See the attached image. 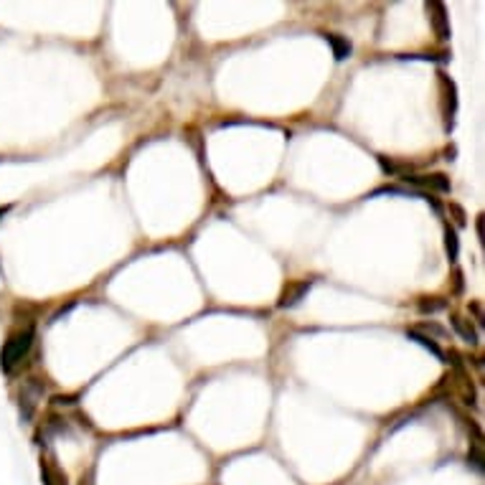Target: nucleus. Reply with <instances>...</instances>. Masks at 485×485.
I'll return each mask as SVG.
<instances>
[{
	"instance_id": "f257e3e1",
	"label": "nucleus",
	"mask_w": 485,
	"mask_h": 485,
	"mask_svg": "<svg viewBox=\"0 0 485 485\" xmlns=\"http://www.w3.org/2000/svg\"><path fill=\"white\" fill-rule=\"evenodd\" d=\"M34 346V328H26V330H18L16 335H11L0 351V369L6 371V374H13L21 361L26 358V353L31 351Z\"/></svg>"
},
{
	"instance_id": "f03ea898",
	"label": "nucleus",
	"mask_w": 485,
	"mask_h": 485,
	"mask_svg": "<svg viewBox=\"0 0 485 485\" xmlns=\"http://www.w3.org/2000/svg\"><path fill=\"white\" fill-rule=\"evenodd\" d=\"M404 183L419 185V188H432V191L439 193H450V178L445 173H432V175H404Z\"/></svg>"
},
{
	"instance_id": "7ed1b4c3",
	"label": "nucleus",
	"mask_w": 485,
	"mask_h": 485,
	"mask_svg": "<svg viewBox=\"0 0 485 485\" xmlns=\"http://www.w3.org/2000/svg\"><path fill=\"white\" fill-rule=\"evenodd\" d=\"M310 287H312V280H302V282H295V285H290V287H285L277 307H282V310L285 307H295L307 292H310Z\"/></svg>"
},
{
	"instance_id": "20e7f679",
	"label": "nucleus",
	"mask_w": 485,
	"mask_h": 485,
	"mask_svg": "<svg viewBox=\"0 0 485 485\" xmlns=\"http://www.w3.org/2000/svg\"><path fill=\"white\" fill-rule=\"evenodd\" d=\"M429 11H432V26L434 34H437L439 41L450 39V24H447V11L442 3H429Z\"/></svg>"
},
{
	"instance_id": "39448f33",
	"label": "nucleus",
	"mask_w": 485,
	"mask_h": 485,
	"mask_svg": "<svg viewBox=\"0 0 485 485\" xmlns=\"http://www.w3.org/2000/svg\"><path fill=\"white\" fill-rule=\"evenodd\" d=\"M325 41H328L330 48H333L335 61H346V58L351 56L353 46H351V41H348L346 36H341V34H328V36H325Z\"/></svg>"
},
{
	"instance_id": "423d86ee",
	"label": "nucleus",
	"mask_w": 485,
	"mask_h": 485,
	"mask_svg": "<svg viewBox=\"0 0 485 485\" xmlns=\"http://www.w3.org/2000/svg\"><path fill=\"white\" fill-rule=\"evenodd\" d=\"M450 323H452V328H455V333L460 335L465 343H470V346H478V343H480V338H478V333H475V328L465 318H460V315H452Z\"/></svg>"
},
{
	"instance_id": "0eeeda50",
	"label": "nucleus",
	"mask_w": 485,
	"mask_h": 485,
	"mask_svg": "<svg viewBox=\"0 0 485 485\" xmlns=\"http://www.w3.org/2000/svg\"><path fill=\"white\" fill-rule=\"evenodd\" d=\"M407 338H409V341H414V343H419V346L424 348V351L432 353L434 358H439V361H445V353H442V348H439L437 343H434L432 338H429V335H424V333H419V330L409 328V330H407Z\"/></svg>"
},
{
	"instance_id": "6e6552de",
	"label": "nucleus",
	"mask_w": 485,
	"mask_h": 485,
	"mask_svg": "<svg viewBox=\"0 0 485 485\" xmlns=\"http://www.w3.org/2000/svg\"><path fill=\"white\" fill-rule=\"evenodd\" d=\"M445 252L447 260L457 262V255H460V239H457V231L452 226H445Z\"/></svg>"
},
{
	"instance_id": "1a4fd4ad",
	"label": "nucleus",
	"mask_w": 485,
	"mask_h": 485,
	"mask_svg": "<svg viewBox=\"0 0 485 485\" xmlns=\"http://www.w3.org/2000/svg\"><path fill=\"white\" fill-rule=\"evenodd\" d=\"M419 312H424V315H427V312H439V310H445L447 307V300H439V297H432V300H429V297H422L419 300Z\"/></svg>"
},
{
	"instance_id": "9d476101",
	"label": "nucleus",
	"mask_w": 485,
	"mask_h": 485,
	"mask_svg": "<svg viewBox=\"0 0 485 485\" xmlns=\"http://www.w3.org/2000/svg\"><path fill=\"white\" fill-rule=\"evenodd\" d=\"M450 211H452V214H455L457 226H465V224H468V221H465V211H462V208L457 206V203H450Z\"/></svg>"
},
{
	"instance_id": "9b49d317",
	"label": "nucleus",
	"mask_w": 485,
	"mask_h": 485,
	"mask_svg": "<svg viewBox=\"0 0 485 485\" xmlns=\"http://www.w3.org/2000/svg\"><path fill=\"white\" fill-rule=\"evenodd\" d=\"M379 165H382L384 168V173H399V168L397 165H394V163L392 160H387V158H384V155H379Z\"/></svg>"
},
{
	"instance_id": "f8f14e48",
	"label": "nucleus",
	"mask_w": 485,
	"mask_h": 485,
	"mask_svg": "<svg viewBox=\"0 0 485 485\" xmlns=\"http://www.w3.org/2000/svg\"><path fill=\"white\" fill-rule=\"evenodd\" d=\"M470 460H473L475 468L483 470V455H480V447H475V450H473V457H470Z\"/></svg>"
},
{
	"instance_id": "ddd939ff",
	"label": "nucleus",
	"mask_w": 485,
	"mask_h": 485,
	"mask_svg": "<svg viewBox=\"0 0 485 485\" xmlns=\"http://www.w3.org/2000/svg\"><path fill=\"white\" fill-rule=\"evenodd\" d=\"M455 292H462V272H455Z\"/></svg>"
},
{
	"instance_id": "4468645a",
	"label": "nucleus",
	"mask_w": 485,
	"mask_h": 485,
	"mask_svg": "<svg viewBox=\"0 0 485 485\" xmlns=\"http://www.w3.org/2000/svg\"><path fill=\"white\" fill-rule=\"evenodd\" d=\"M478 237L480 242H483V216H478Z\"/></svg>"
},
{
	"instance_id": "2eb2a0df",
	"label": "nucleus",
	"mask_w": 485,
	"mask_h": 485,
	"mask_svg": "<svg viewBox=\"0 0 485 485\" xmlns=\"http://www.w3.org/2000/svg\"><path fill=\"white\" fill-rule=\"evenodd\" d=\"M6 211H8V208H0V216H3V214H6Z\"/></svg>"
}]
</instances>
